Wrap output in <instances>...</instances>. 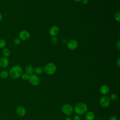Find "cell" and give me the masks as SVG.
<instances>
[{
    "mask_svg": "<svg viewBox=\"0 0 120 120\" xmlns=\"http://www.w3.org/2000/svg\"><path fill=\"white\" fill-rule=\"evenodd\" d=\"M88 110V106L87 105L82 102H79L77 103L74 106V111L75 113L79 116L82 115L85 113Z\"/></svg>",
    "mask_w": 120,
    "mask_h": 120,
    "instance_id": "6da1fadb",
    "label": "cell"
},
{
    "mask_svg": "<svg viewBox=\"0 0 120 120\" xmlns=\"http://www.w3.org/2000/svg\"><path fill=\"white\" fill-rule=\"evenodd\" d=\"M22 74V68L19 65H15L10 69L9 74L13 78H18L21 76Z\"/></svg>",
    "mask_w": 120,
    "mask_h": 120,
    "instance_id": "7a4b0ae2",
    "label": "cell"
},
{
    "mask_svg": "<svg viewBox=\"0 0 120 120\" xmlns=\"http://www.w3.org/2000/svg\"><path fill=\"white\" fill-rule=\"evenodd\" d=\"M56 71V65L52 62L47 63L44 68V71L48 75L53 74Z\"/></svg>",
    "mask_w": 120,
    "mask_h": 120,
    "instance_id": "3957f363",
    "label": "cell"
},
{
    "mask_svg": "<svg viewBox=\"0 0 120 120\" xmlns=\"http://www.w3.org/2000/svg\"><path fill=\"white\" fill-rule=\"evenodd\" d=\"M61 110L62 112L68 116L71 115L74 111L73 106L69 104H65L61 106Z\"/></svg>",
    "mask_w": 120,
    "mask_h": 120,
    "instance_id": "277c9868",
    "label": "cell"
},
{
    "mask_svg": "<svg viewBox=\"0 0 120 120\" xmlns=\"http://www.w3.org/2000/svg\"><path fill=\"white\" fill-rule=\"evenodd\" d=\"M99 104L100 105L104 108L108 107L110 104V100L109 98L107 96H103L99 100Z\"/></svg>",
    "mask_w": 120,
    "mask_h": 120,
    "instance_id": "5b68a950",
    "label": "cell"
},
{
    "mask_svg": "<svg viewBox=\"0 0 120 120\" xmlns=\"http://www.w3.org/2000/svg\"><path fill=\"white\" fill-rule=\"evenodd\" d=\"M30 82L33 86H38L39 84L40 79L39 77L35 74H31L30 75L28 80Z\"/></svg>",
    "mask_w": 120,
    "mask_h": 120,
    "instance_id": "8992f818",
    "label": "cell"
},
{
    "mask_svg": "<svg viewBox=\"0 0 120 120\" xmlns=\"http://www.w3.org/2000/svg\"><path fill=\"white\" fill-rule=\"evenodd\" d=\"M30 38V34L28 31L22 30L19 33V38L22 41L28 40Z\"/></svg>",
    "mask_w": 120,
    "mask_h": 120,
    "instance_id": "52a82bcc",
    "label": "cell"
},
{
    "mask_svg": "<svg viewBox=\"0 0 120 120\" xmlns=\"http://www.w3.org/2000/svg\"><path fill=\"white\" fill-rule=\"evenodd\" d=\"M78 42L75 40H71L67 43L68 48L71 50H75V49H76L78 47Z\"/></svg>",
    "mask_w": 120,
    "mask_h": 120,
    "instance_id": "ba28073f",
    "label": "cell"
},
{
    "mask_svg": "<svg viewBox=\"0 0 120 120\" xmlns=\"http://www.w3.org/2000/svg\"><path fill=\"white\" fill-rule=\"evenodd\" d=\"M9 60L7 57H2L0 58V67L1 68H7L9 65Z\"/></svg>",
    "mask_w": 120,
    "mask_h": 120,
    "instance_id": "9c48e42d",
    "label": "cell"
},
{
    "mask_svg": "<svg viewBox=\"0 0 120 120\" xmlns=\"http://www.w3.org/2000/svg\"><path fill=\"white\" fill-rule=\"evenodd\" d=\"M60 29L56 25L53 26L51 27L49 30V33L50 35L52 36H56L59 32Z\"/></svg>",
    "mask_w": 120,
    "mask_h": 120,
    "instance_id": "30bf717a",
    "label": "cell"
},
{
    "mask_svg": "<svg viewBox=\"0 0 120 120\" xmlns=\"http://www.w3.org/2000/svg\"><path fill=\"white\" fill-rule=\"evenodd\" d=\"M109 91H110L109 87L108 85L106 84L102 85L100 88V93L104 96H106V95H107L109 93Z\"/></svg>",
    "mask_w": 120,
    "mask_h": 120,
    "instance_id": "8fae6325",
    "label": "cell"
},
{
    "mask_svg": "<svg viewBox=\"0 0 120 120\" xmlns=\"http://www.w3.org/2000/svg\"><path fill=\"white\" fill-rule=\"evenodd\" d=\"M16 112L20 116H23L26 114V110L22 106H19L16 108Z\"/></svg>",
    "mask_w": 120,
    "mask_h": 120,
    "instance_id": "7c38bea8",
    "label": "cell"
},
{
    "mask_svg": "<svg viewBox=\"0 0 120 120\" xmlns=\"http://www.w3.org/2000/svg\"><path fill=\"white\" fill-rule=\"evenodd\" d=\"M95 113L91 111L87 112L85 115V119L86 120H93L95 118Z\"/></svg>",
    "mask_w": 120,
    "mask_h": 120,
    "instance_id": "4fadbf2b",
    "label": "cell"
},
{
    "mask_svg": "<svg viewBox=\"0 0 120 120\" xmlns=\"http://www.w3.org/2000/svg\"><path fill=\"white\" fill-rule=\"evenodd\" d=\"M2 54L3 56V57H8L10 54V51L9 50V49L8 48H4L2 49V51H1Z\"/></svg>",
    "mask_w": 120,
    "mask_h": 120,
    "instance_id": "5bb4252c",
    "label": "cell"
},
{
    "mask_svg": "<svg viewBox=\"0 0 120 120\" xmlns=\"http://www.w3.org/2000/svg\"><path fill=\"white\" fill-rule=\"evenodd\" d=\"M25 73L28 74L29 75L32 74L34 71L33 68L31 65H27L25 68Z\"/></svg>",
    "mask_w": 120,
    "mask_h": 120,
    "instance_id": "9a60e30c",
    "label": "cell"
},
{
    "mask_svg": "<svg viewBox=\"0 0 120 120\" xmlns=\"http://www.w3.org/2000/svg\"><path fill=\"white\" fill-rule=\"evenodd\" d=\"M8 75H9V72L6 70H2L0 72V77L2 79L7 78L8 76Z\"/></svg>",
    "mask_w": 120,
    "mask_h": 120,
    "instance_id": "2e32d148",
    "label": "cell"
},
{
    "mask_svg": "<svg viewBox=\"0 0 120 120\" xmlns=\"http://www.w3.org/2000/svg\"><path fill=\"white\" fill-rule=\"evenodd\" d=\"M35 75H40L43 72V69L40 67H37L34 69Z\"/></svg>",
    "mask_w": 120,
    "mask_h": 120,
    "instance_id": "e0dca14e",
    "label": "cell"
},
{
    "mask_svg": "<svg viewBox=\"0 0 120 120\" xmlns=\"http://www.w3.org/2000/svg\"><path fill=\"white\" fill-rule=\"evenodd\" d=\"M6 45V42L4 39H0V49L5 48Z\"/></svg>",
    "mask_w": 120,
    "mask_h": 120,
    "instance_id": "ac0fdd59",
    "label": "cell"
},
{
    "mask_svg": "<svg viewBox=\"0 0 120 120\" xmlns=\"http://www.w3.org/2000/svg\"><path fill=\"white\" fill-rule=\"evenodd\" d=\"M21 77H22V79L24 80V81H27L29 80V77H30V75H28V74L25 73H23L22 74V75H21Z\"/></svg>",
    "mask_w": 120,
    "mask_h": 120,
    "instance_id": "d6986e66",
    "label": "cell"
},
{
    "mask_svg": "<svg viewBox=\"0 0 120 120\" xmlns=\"http://www.w3.org/2000/svg\"><path fill=\"white\" fill-rule=\"evenodd\" d=\"M110 100L112 101H115L118 98V96L115 93H112L110 95V97H109Z\"/></svg>",
    "mask_w": 120,
    "mask_h": 120,
    "instance_id": "ffe728a7",
    "label": "cell"
},
{
    "mask_svg": "<svg viewBox=\"0 0 120 120\" xmlns=\"http://www.w3.org/2000/svg\"><path fill=\"white\" fill-rule=\"evenodd\" d=\"M114 18L115 20L119 22L120 20V12L119 11L116 12L114 15Z\"/></svg>",
    "mask_w": 120,
    "mask_h": 120,
    "instance_id": "44dd1931",
    "label": "cell"
},
{
    "mask_svg": "<svg viewBox=\"0 0 120 120\" xmlns=\"http://www.w3.org/2000/svg\"><path fill=\"white\" fill-rule=\"evenodd\" d=\"M51 41H52V43L53 44H54V45H56L58 43V38L55 37V36H53L52 39H51Z\"/></svg>",
    "mask_w": 120,
    "mask_h": 120,
    "instance_id": "7402d4cb",
    "label": "cell"
},
{
    "mask_svg": "<svg viewBox=\"0 0 120 120\" xmlns=\"http://www.w3.org/2000/svg\"><path fill=\"white\" fill-rule=\"evenodd\" d=\"M13 42H14V44H15L16 45H18L20 44V43L21 42V40L19 38H15L14 39Z\"/></svg>",
    "mask_w": 120,
    "mask_h": 120,
    "instance_id": "603a6c76",
    "label": "cell"
},
{
    "mask_svg": "<svg viewBox=\"0 0 120 120\" xmlns=\"http://www.w3.org/2000/svg\"><path fill=\"white\" fill-rule=\"evenodd\" d=\"M73 120H81V118L79 115H76L74 117Z\"/></svg>",
    "mask_w": 120,
    "mask_h": 120,
    "instance_id": "cb8c5ba5",
    "label": "cell"
},
{
    "mask_svg": "<svg viewBox=\"0 0 120 120\" xmlns=\"http://www.w3.org/2000/svg\"><path fill=\"white\" fill-rule=\"evenodd\" d=\"M116 47L119 50L120 49V41L119 40L116 42Z\"/></svg>",
    "mask_w": 120,
    "mask_h": 120,
    "instance_id": "d4e9b609",
    "label": "cell"
},
{
    "mask_svg": "<svg viewBox=\"0 0 120 120\" xmlns=\"http://www.w3.org/2000/svg\"><path fill=\"white\" fill-rule=\"evenodd\" d=\"M109 120H117V118L115 116H111L109 118Z\"/></svg>",
    "mask_w": 120,
    "mask_h": 120,
    "instance_id": "484cf974",
    "label": "cell"
},
{
    "mask_svg": "<svg viewBox=\"0 0 120 120\" xmlns=\"http://www.w3.org/2000/svg\"><path fill=\"white\" fill-rule=\"evenodd\" d=\"M82 4L86 5L88 3V0H82Z\"/></svg>",
    "mask_w": 120,
    "mask_h": 120,
    "instance_id": "4316f807",
    "label": "cell"
},
{
    "mask_svg": "<svg viewBox=\"0 0 120 120\" xmlns=\"http://www.w3.org/2000/svg\"><path fill=\"white\" fill-rule=\"evenodd\" d=\"M116 64L118 66V67H120V59H118L117 60H116Z\"/></svg>",
    "mask_w": 120,
    "mask_h": 120,
    "instance_id": "83f0119b",
    "label": "cell"
},
{
    "mask_svg": "<svg viewBox=\"0 0 120 120\" xmlns=\"http://www.w3.org/2000/svg\"><path fill=\"white\" fill-rule=\"evenodd\" d=\"M64 120H72V119L69 116H67L65 118Z\"/></svg>",
    "mask_w": 120,
    "mask_h": 120,
    "instance_id": "f1b7e54d",
    "label": "cell"
},
{
    "mask_svg": "<svg viewBox=\"0 0 120 120\" xmlns=\"http://www.w3.org/2000/svg\"><path fill=\"white\" fill-rule=\"evenodd\" d=\"M2 19H3V15L1 13H0V22L2 21Z\"/></svg>",
    "mask_w": 120,
    "mask_h": 120,
    "instance_id": "f546056e",
    "label": "cell"
},
{
    "mask_svg": "<svg viewBox=\"0 0 120 120\" xmlns=\"http://www.w3.org/2000/svg\"><path fill=\"white\" fill-rule=\"evenodd\" d=\"M74 0L75 2H79V1H82V0Z\"/></svg>",
    "mask_w": 120,
    "mask_h": 120,
    "instance_id": "4dcf8cb0",
    "label": "cell"
},
{
    "mask_svg": "<svg viewBox=\"0 0 120 120\" xmlns=\"http://www.w3.org/2000/svg\"></svg>",
    "mask_w": 120,
    "mask_h": 120,
    "instance_id": "1f68e13d",
    "label": "cell"
}]
</instances>
